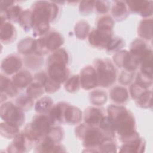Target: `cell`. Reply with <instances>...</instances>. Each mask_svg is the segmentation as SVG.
<instances>
[{"mask_svg":"<svg viewBox=\"0 0 153 153\" xmlns=\"http://www.w3.org/2000/svg\"><path fill=\"white\" fill-rule=\"evenodd\" d=\"M107 112L121 142H131L140 137L136 131V121L131 111L120 105H111L108 107Z\"/></svg>","mask_w":153,"mask_h":153,"instance_id":"cell-1","label":"cell"},{"mask_svg":"<svg viewBox=\"0 0 153 153\" xmlns=\"http://www.w3.org/2000/svg\"><path fill=\"white\" fill-rule=\"evenodd\" d=\"M33 35L41 37L50 30V23L54 21L59 12L58 5L54 2L39 1L32 4Z\"/></svg>","mask_w":153,"mask_h":153,"instance_id":"cell-2","label":"cell"},{"mask_svg":"<svg viewBox=\"0 0 153 153\" xmlns=\"http://www.w3.org/2000/svg\"><path fill=\"white\" fill-rule=\"evenodd\" d=\"M75 133L82 141L83 146L87 149L83 152H97L98 147L105 140L108 139L98 126H90L85 123L75 128Z\"/></svg>","mask_w":153,"mask_h":153,"instance_id":"cell-3","label":"cell"},{"mask_svg":"<svg viewBox=\"0 0 153 153\" xmlns=\"http://www.w3.org/2000/svg\"><path fill=\"white\" fill-rule=\"evenodd\" d=\"M54 126L48 115L38 114L35 115L31 123L27 124L23 131L35 144L46 136Z\"/></svg>","mask_w":153,"mask_h":153,"instance_id":"cell-4","label":"cell"},{"mask_svg":"<svg viewBox=\"0 0 153 153\" xmlns=\"http://www.w3.org/2000/svg\"><path fill=\"white\" fill-rule=\"evenodd\" d=\"M63 43L64 38L59 32L50 30L44 35L36 39L34 54L42 56L54 52L60 48Z\"/></svg>","mask_w":153,"mask_h":153,"instance_id":"cell-5","label":"cell"},{"mask_svg":"<svg viewBox=\"0 0 153 153\" xmlns=\"http://www.w3.org/2000/svg\"><path fill=\"white\" fill-rule=\"evenodd\" d=\"M98 86L109 88L117 79V71L112 62L108 59H98L94 62Z\"/></svg>","mask_w":153,"mask_h":153,"instance_id":"cell-6","label":"cell"},{"mask_svg":"<svg viewBox=\"0 0 153 153\" xmlns=\"http://www.w3.org/2000/svg\"><path fill=\"white\" fill-rule=\"evenodd\" d=\"M1 118L5 122L21 127L25 121L24 111L11 102H6L1 105Z\"/></svg>","mask_w":153,"mask_h":153,"instance_id":"cell-7","label":"cell"},{"mask_svg":"<svg viewBox=\"0 0 153 153\" xmlns=\"http://www.w3.org/2000/svg\"><path fill=\"white\" fill-rule=\"evenodd\" d=\"M113 29L96 27L90 32L88 36V42L91 45L97 48H105L108 44L113 37Z\"/></svg>","mask_w":153,"mask_h":153,"instance_id":"cell-8","label":"cell"},{"mask_svg":"<svg viewBox=\"0 0 153 153\" xmlns=\"http://www.w3.org/2000/svg\"><path fill=\"white\" fill-rule=\"evenodd\" d=\"M59 103L61 109V124L75 125L81 122L82 113L78 107L65 102Z\"/></svg>","mask_w":153,"mask_h":153,"instance_id":"cell-9","label":"cell"},{"mask_svg":"<svg viewBox=\"0 0 153 153\" xmlns=\"http://www.w3.org/2000/svg\"><path fill=\"white\" fill-rule=\"evenodd\" d=\"M113 61L118 68L130 72H135L139 66L138 60L127 50L116 53L113 56Z\"/></svg>","mask_w":153,"mask_h":153,"instance_id":"cell-10","label":"cell"},{"mask_svg":"<svg viewBox=\"0 0 153 153\" xmlns=\"http://www.w3.org/2000/svg\"><path fill=\"white\" fill-rule=\"evenodd\" d=\"M47 74L53 81L61 84L69 77L70 70L63 63L50 62L47 63Z\"/></svg>","mask_w":153,"mask_h":153,"instance_id":"cell-11","label":"cell"},{"mask_svg":"<svg viewBox=\"0 0 153 153\" xmlns=\"http://www.w3.org/2000/svg\"><path fill=\"white\" fill-rule=\"evenodd\" d=\"M34 145L35 143L22 131L13 139L7 149L8 152H26L29 151Z\"/></svg>","mask_w":153,"mask_h":153,"instance_id":"cell-12","label":"cell"},{"mask_svg":"<svg viewBox=\"0 0 153 153\" xmlns=\"http://www.w3.org/2000/svg\"><path fill=\"white\" fill-rule=\"evenodd\" d=\"M80 86L85 90H90L98 87L97 75L93 66H87L82 68L79 74Z\"/></svg>","mask_w":153,"mask_h":153,"instance_id":"cell-13","label":"cell"},{"mask_svg":"<svg viewBox=\"0 0 153 153\" xmlns=\"http://www.w3.org/2000/svg\"><path fill=\"white\" fill-rule=\"evenodd\" d=\"M129 11L137 14L145 18L151 16L153 13L152 1H126Z\"/></svg>","mask_w":153,"mask_h":153,"instance_id":"cell-14","label":"cell"},{"mask_svg":"<svg viewBox=\"0 0 153 153\" xmlns=\"http://www.w3.org/2000/svg\"><path fill=\"white\" fill-rule=\"evenodd\" d=\"M22 60L16 54H10L5 57L1 64L2 71L7 75H14L21 69Z\"/></svg>","mask_w":153,"mask_h":153,"instance_id":"cell-15","label":"cell"},{"mask_svg":"<svg viewBox=\"0 0 153 153\" xmlns=\"http://www.w3.org/2000/svg\"><path fill=\"white\" fill-rule=\"evenodd\" d=\"M0 88L1 103L5 102L8 97H14L17 95L19 91L12 80L2 74L0 75Z\"/></svg>","mask_w":153,"mask_h":153,"instance_id":"cell-16","label":"cell"},{"mask_svg":"<svg viewBox=\"0 0 153 153\" xmlns=\"http://www.w3.org/2000/svg\"><path fill=\"white\" fill-rule=\"evenodd\" d=\"M105 116V114L103 109L96 106L87 108L83 114L84 123L94 126H98Z\"/></svg>","mask_w":153,"mask_h":153,"instance_id":"cell-17","label":"cell"},{"mask_svg":"<svg viewBox=\"0 0 153 153\" xmlns=\"http://www.w3.org/2000/svg\"><path fill=\"white\" fill-rule=\"evenodd\" d=\"M35 152H66V149L63 145L57 144L48 137L44 136L36 143Z\"/></svg>","mask_w":153,"mask_h":153,"instance_id":"cell-18","label":"cell"},{"mask_svg":"<svg viewBox=\"0 0 153 153\" xmlns=\"http://www.w3.org/2000/svg\"><path fill=\"white\" fill-rule=\"evenodd\" d=\"M1 41L5 44L12 43L16 38L17 32L14 26L8 21L0 23Z\"/></svg>","mask_w":153,"mask_h":153,"instance_id":"cell-19","label":"cell"},{"mask_svg":"<svg viewBox=\"0 0 153 153\" xmlns=\"http://www.w3.org/2000/svg\"><path fill=\"white\" fill-rule=\"evenodd\" d=\"M33 77L27 70H22L13 75L11 80L14 85L20 90L27 87L33 81Z\"/></svg>","mask_w":153,"mask_h":153,"instance_id":"cell-20","label":"cell"},{"mask_svg":"<svg viewBox=\"0 0 153 153\" xmlns=\"http://www.w3.org/2000/svg\"><path fill=\"white\" fill-rule=\"evenodd\" d=\"M111 14L114 19L117 21L126 19L129 15L130 11L126 1H115L112 2Z\"/></svg>","mask_w":153,"mask_h":153,"instance_id":"cell-21","label":"cell"},{"mask_svg":"<svg viewBox=\"0 0 153 153\" xmlns=\"http://www.w3.org/2000/svg\"><path fill=\"white\" fill-rule=\"evenodd\" d=\"M130 53L138 60L139 63L143 56L151 48L146 42L141 39L134 40L130 47Z\"/></svg>","mask_w":153,"mask_h":153,"instance_id":"cell-22","label":"cell"},{"mask_svg":"<svg viewBox=\"0 0 153 153\" xmlns=\"http://www.w3.org/2000/svg\"><path fill=\"white\" fill-rule=\"evenodd\" d=\"M111 99L118 105L126 103L129 97L127 90L123 86L117 85L112 88L109 93Z\"/></svg>","mask_w":153,"mask_h":153,"instance_id":"cell-23","label":"cell"},{"mask_svg":"<svg viewBox=\"0 0 153 153\" xmlns=\"http://www.w3.org/2000/svg\"><path fill=\"white\" fill-rule=\"evenodd\" d=\"M23 11L20 6L13 4L8 7L5 11L1 12V22L7 20L18 22Z\"/></svg>","mask_w":153,"mask_h":153,"instance_id":"cell-24","label":"cell"},{"mask_svg":"<svg viewBox=\"0 0 153 153\" xmlns=\"http://www.w3.org/2000/svg\"><path fill=\"white\" fill-rule=\"evenodd\" d=\"M137 34L145 40H151L152 38V20L145 18L139 23L137 28Z\"/></svg>","mask_w":153,"mask_h":153,"instance_id":"cell-25","label":"cell"},{"mask_svg":"<svg viewBox=\"0 0 153 153\" xmlns=\"http://www.w3.org/2000/svg\"><path fill=\"white\" fill-rule=\"evenodd\" d=\"M146 142L144 139L139 137L137 139L128 143H123L121 146L120 152H142L145 148Z\"/></svg>","mask_w":153,"mask_h":153,"instance_id":"cell-26","label":"cell"},{"mask_svg":"<svg viewBox=\"0 0 153 153\" xmlns=\"http://www.w3.org/2000/svg\"><path fill=\"white\" fill-rule=\"evenodd\" d=\"M36 39L26 37L21 39L17 44L18 51L25 56H29L35 54Z\"/></svg>","mask_w":153,"mask_h":153,"instance_id":"cell-27","label":"cell"},{"mask_svg":"<svg viewBox=\"0 0 153 153\" xmlns=\"http://www.w3.org/2000/svg\"><path fill=\"white\" fill-rule=\"evenodd\" d=\"M98 127L108 139H114L115 137V128L112 121L108 116L105 115L103 117Z\"/></svg>","mask_w":153,"mask_h":153,"instance_id":"cell-28","label":"cell"},{"mask_svg":"<svg viewBox=\"0 0 153 153\" xmlns=\"http://www.w3.org/2000/svg\"><path fill=\"white\" fill-rule=\"evenodd\" d=\"M69 57L68 51L63 48H60L49 56L47 62H57L67 65L69 62Z\"/></svg>","mask_w":153,"mask_h":153,"instance_id":"cell-29","label":"cell"},{"mask_svg":"<svg viewBox=\"0 0 153 153\" xmlns=\"http://www.w3.org/2000/svg\"><path fill=\"white\" fill-rule=\"evenodd\" d=\"M89 99L92 105L96 106H100L106 103L108 96L104 90L96 89L90 93Z\"/></svg>","mask_w":153,"mask_h":153,"instance_id":"cell-30","label":"cell"},{"mask_svg":"<svg viewBox=\"0 0 153 153\" xmlns=\"http://www.w3.org/2000/svg\"><path fill=\"white\" fill-rule=\"evenodd\" d=\"M19 133V127L8 123L7 122L1 123L0 124L1 135L7 139H14Z\"/></svg>","mask_w":153,"mask_h":153,"instance_id":"cell-31","label":"cell"},{"mask_svg":"<svg viewBox=\"0 0 153 153\" xmlns=\"http://www.w3.org/2000/svg\"><path fill=\"white\" fill-rule=\"evenodd\" d=\"M53 106V99L49 96H44L39 99L35 105V110L38 114L48 113Z\"/></svg>","mask_w":153,"mask_h":153,"instance_id":"cell-32","label":"cell"},{"mask_svg":"<svg viewBox=\"0 0 153 153\" xmlns=\"http://www.w3.org/2000/svg\"><path fill=\"white\" fill-rule=\"evenodd\" d=\"M76 36L80 39H85L90 32V26L88 23L84 20L78 21L74 27Z\"/></svg>","mask_w":153,"mask_h":153,"instance_id":"cell-33","label":"cell"},{"mask_svg":"<svg viewBox=\"0 0 153 153\" xmlns=\"http://www.w3.org/2000/svg\"><path fill=\"white\" fill-rule=\"evenodd\" d=\"M18 23L25 32H28L32 29V14L30 9H27L23 11Z\"/></svg>","mask_w":153,"mask_h":153,"instance_id":"cell-34","label":"cell"},{"mask_svg":"<svg viewBox=\"0 0 153 153\" xmlns=\"http://www.w3.org/2000/svg\"><path fill=\"white\" fill-rule=\"evenodd\" d=\"M124 40L120 36H113L106 48V52L108 54L116 53L120 51L125 46Z\"/></svg>","mask_w":153,"mask_h":153,"instance_id":"cell-35","label":"cell"},{"mask_svg":"<svg viewBox=\"0 0 153 153\" xmlns=\"http://www.w3.org/2000/svg\"><path fill=\"white\" fill-rule=\"evenodd\" d=\"M135 103L137 106L142 108H151L152 102V91L147 90L140 95L136 100Z\"/></svg>","mask_w":153,"mask_h":153,"instance_id":"cell-36","label":"cell"},{"mask_svg":"<svg viewBox=\"0 0 153 153\" xmlns=\"http://www.w3.org/2000/svg\"><path fill=\"white\" fill-rule=\"evenodd\" d=\"M80 87L79 76L78 75H73L69 76L64 85L65 90L69 93H75L78 91Z\"/></svg>","mask_w":153,"mask_h":153,"instance_id":"cell-37","label":"cell"},{"mask_svg":"<svg viewBox=\"0 0 153 153\" xmlns=\"http://www.w3.org/2000/svg\"><path fill=\"white\" fill-rule=\"evenodd\" d=\"M44 92V87L39 83L33 81L27 87L26 90V94L32 99H36L41 96Z\"/></svg>","mask_w":153,"mask_h":153,"instance_id":"cell-38","label":"cell"},{"mask_svg":"<svg viewBox=\"0 0 153 153\" xmlns=\"http://www.w3.org/2000/svg\"><path fill=\"white\" fill-rule=\"evenodd\" d=\"M33 103V99L28 96L27 94L20 95L16 100V105L21 108L23 111H26L32 108Z\"/></svg>","mask_w":153,"mask_h":153,"instance_id":"cell-39","label":"cell"},{"mask_svg":"<svg viewBox=\"0 0 153 153\" xmlns=\"http://www.w3.org/2000/svg\"><path fill=\"white\" fill-rule=\"evenodd\" d=\"M44 59L41 56H38L36 54H31L26 56L25 59V65L31 69H36L39 68L43 64Z\"/></svg>","mask_w":153,"mask_h":153,"instance_id":"cell-40","label":"cell"},{"mask_svg":"<svg viewBox=\"0 0 153 153\" xmlns=\"http://www.w3.org/2000/svg\"><path fill=\"white\" fill-rule=\"evenodd\" d=\"M45 136L50 138L54 143L59 144L63 140L64 136V131L62 127L53 126L47 134Z\"/></svg>","mask_w":153,"mask_h":153,"instance_id":"cell-41","label":"cell"},{"mask_svg":"<svg viewBox=\"0 0 153 153\" xmlns=\"http://www.w3.org/2000/svg\"><path fill=\"white\" fill-rule=\"evenodd\" d=\"M117 152V145L114 139L105 140L97 148V152Z\"/></svg>","mask_w":153,"mask_h":153,"instance_id":"cell-42","label":"cell"},{"mask_svg":"<svg viewBox=\"0 0 153 153\" xmlns=\"http://www.w3.org/2000/svg\"><path fill=\"white\" fill-rule=\"evenodd\" d=\"M94 9V1H82L80 2L79 11L81 14L87 16L92 13Z\"/></svg>","mask_w":153,"mask_h":153,"instance_id":"cell-43","label":"cell"},{"mask_svg":"<svg viewBox=\"0 0 153 153\" xmlns=\"http://www.w3.org/2000/svg\"><path fill=\"white\" fill-rule=\"evenodd\" d=\"M135 82L146 88H148L152 85V76H150L140 71V72H139L136 76Z\"/></svg>","mask_w":153,"mask_h":153,"instance_id":"cell-44","label":"cell"},{"mask_svg":"<svg viewBox=\"0 0 153 153\" xmlns=\"http://www.w3.org/2000/svg\"><path fill=\"white\" fill-rule=\"evenodd\" d=\"M110 4L108 1H94V9L98 14H105L109 11Z\"/></svg>","mask_w":153,"mask_h":153,"instance_id":"cell-45","label":"cell"},{"mask_svg":"<svg viewBox=\"0 0 153 153\" xmlns=\"http://www.w3.org/2000/svg\"><path fill=\"white\" fill-rule=\"evenodd\" d=\"M60 84L51 79L48 75V78L44 85V88L46 93L51 94L58 91L60 88Z\"/></svg>","mask_w":153,"mask_h":153,"instance_id":"cell-46","label":"cell"},{"mask_svg":"<svg viewBox=\"0 0 153 153\" xmlns=\"http://www.w3.org/2000/svg\"><path fill=\"white\" fill-rule=\"evenodd\" d=\"M134 76V72L123 70L119 75L118 81L123 85H128L133 81Z\"/></svg>","mask_w":153,"mask_h":153,"instance_id":"cell-47","label":"cell"},{"mask_svg":"<svg viewBox=\"0 0 153 153\" xmlns=\"http://www.w3.org/2000/svg\"><path fill=\"white\" fill-rule=\"evenodd\" d=\"M148 90L136 82L133 83L130 87V93L133 100H136L140 95H141L143 92Z\"/></svg>","mask_w":153,"mask_h":153,"instance_id":"cell-48","label":"cell"},{"mask_svg":"<svg viewBox=\"0 0 153 153\" xmlns=\"http://www.w3.org/2000/svg\"><path fill=\"white\" fill-rule=\"evenodd\" d=\"M114 26V19L109 16H103L100 17L97 22L96 27H104L113 29Z\"/></svg>","mask_w":153,"mask_h":153,"instance_id":"cell-49","label":"cell"},{"mask_svg":"<svg viewBox=\"0 0 153 153\" xmlns=\"http://www.w3.org/2000/svg\"><path fill=\"white\" fill-rule=\"evenodd\" d=\"M15 3L13 1H2L0 2V10L1 12L5 11L8 7L13 5Z\"/></svg>","mask_w":153,"mask_h":153,"instance_id":"cell-50","label":"cell"}]
</instances>
